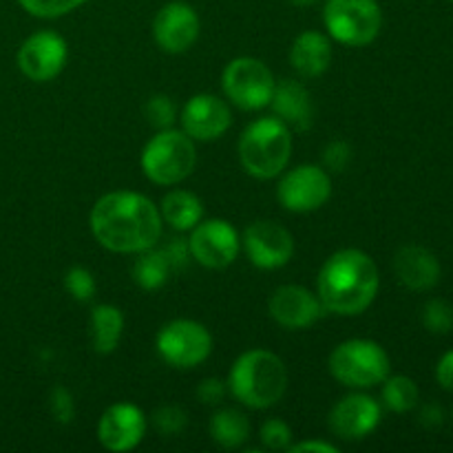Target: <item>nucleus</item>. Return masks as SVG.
Masks as SVG:
<instances>
[{
  "label": "nucleus",
  "mask_w": 453,
  "mask_h": 453,
  "mask_svg": "<svg viewBox=\"0 0 453 453\" xmlns=\"http://www.w3.org/2000/svg\"><path fill=\"white\" fill-rule=\"evenodd\" d=\"M91 233L102 248L122 255H140L157 246L162 215L149 197L131 190H115L96 202Z\"/></svg>",
  "instance_id": "nucleus-1"
},
{
  "label": "nucleus",
  "mask_w": 453,
  "mask_h": 453,
  "mask_svg": "<svg viewBox=\"0 0 453 453\" xmlns=\"http://www.w3.org/2000/svg\"><path fill=\"white\" fill-rule=\"evenodd\" d=\"M379 286L380 277L374 259L357 248H343L327 257L317 279L323 308L341 317L365 312L374 303Z\"/></svg>",
  "instance_id": "nucleus-2"
},
{
  "label": "nucleus",
  "mask_w": 453,
  "mask_h": 453,
  "mask_svg": "<svg viewBox=\"0 0 453 453\" xmlns=\"http://www.w3.org/2000/svg\"><path fill=\"white\" fill-rule=\"evenodd\" d=\"M228 388L233 396L250 410H268L286 394V365L268 349H248L234 361Z\"/></svg>",
  "instance_id": "nucleus-3"
},
{
  "label": "nucleus",
  "mask_w": 453,
  "mask_h": 453,
  "mask_svg": "<svg viewBox=\"0 0 453 453\" xmlns=\"http://www.w3.org/2000/svg\"><path fill=\"white\" fill-rule=\"evenodd\" d=\"M292 153V133L279 118H259L239 140V159L248 175L273 180L286 171Z\"/></svg>",
  "instance_id": "nucleus-4"
},
{
  "label": "nucleus",
  "mask_w": 453,
  "mask_h": 453,
  "mask_svg": "<svg viewBox=\"0 0 453 453\" xmlns=\"http://www.w3.org/2000/svg\"><path fill=\"white\" fill-rule=\"evenodd\" d=\"M197 153L184 131L164 128L142 150V171L153 184L175 186L193 173Z\"/></svg>",
  "instance_id": "nucleus-5"
},
{
  "label": "nucleus",
  "mask_w": 453,
  "mask_h": 453,
  "mask_svg": "<svg viewBox=\"0 0 453 453\" xmlns=\"http://www.w3.org/2000/svg\"><path fill=\"white\" fill-rule=\"evenodd\" d=\"M330 374L348 388H374L389 376V357L376 341H343L330 354Z\"/></svg>",
  "instance_id": "nucleus-6"
},
{
  "label": "nucleus",
  "mask_w": 453,
  "mask_h": 453,
  "mask_svg": "<svg viewBox=\"0 0 453 453\" xmlns=\"http://www.w3.org/2000/svg\"><path fill=\"white\" fill-rule=\"evenodd\" d=\"M326 29L336 42L365 47L383 27V12L376 0H327L323 9Z\"/></svg>",
  "instance_id": "nucleus-7"
},
{
  "label": "nucleus",
  "mask_w": 453,
  "mask_h": 453,
  "mask_svg": "<svg viewBox=\"0 0 453 453\" xmlns=\"http://www.w3.org/2000/svg\"><path fill=\"white\" fill-rule=\"evenodd\" d=\"M221 87L228 100L243 111H259L273 100L274 80L273 71L257 58H234L221 75Z\"/></svg>",
  "instance_id": "nucleus-8"
},
{
  "label": "nucleus",
  "mask_w": 453,
  "mask_h": 453,
  "mask_svg": "<svg viewBox=\"0 0 453 453\" xmlns=\"http://www.w3.org/2000/svg\"><path fill=\"white\" fill-rule=\"evenodd\" d=\"M157 352L168 365L190 370L211 357L212 336L202 323L190 321V319H177L159 330Z\"/></svg>",
  "instance_id": "nucleus-9"
},
{
  "label": "nucleus",
  "mask_w": 453,
  "mask_h": 453,
  "mask_svg": "<svg viewBox=\"0 0 453 453\" xmlns=\"http://www.w3.org/2000/svg\"><path fill=\"white\" fill-rule=\"evenodd\" d=\"M332 181L326 168L303 164L279 180L277 199L290 212H312L319 211L330 199Z\"/></svg>",
  "instance_id": "nucleus-10"
},
{
  "label": "nucleus",
  "mask_w": 453,
  "mask_h": 453,
  "mask_svg": "<svg viewBox=\"0 0 453 453\" xmlns=\"http://www.w3.org/2000/svg\"><path fill=\"white\" fill-rule=\"evenodd\" d=\"M188 248L190 255L199 265L221 270L228 268L237 259L239 250H242V242H239V234L233 228V224L224 219H206L199 221L193 228Z\"/></svg>",
  "instance_id": "nucleus-11"
},
{
  "label": "nucleus",
  "mask_w": 453,
  "mask_h": 453,
  "mask_svg": "<svg viewBox=\"0 0 453 453\" xmlns=\"http://www.w3.org/2000/svg\"><path fill=\"white\" fill-rule=\"evenodd\" d=\"M66 62V42L56 31H38L18 49V66L34 82H49Z\"/></svg>",
  "instance_id": "nucleus-12"
},
{
  "label": "nucleus",
  "mask_w": 453,
  "mask_h": 453,
  "mask_svg": "<svg viewBox=\"0 0 453 453\" xmlns=\"http://www.w3.org/2000/svg\"><path fill=\"white\" fill-rule=\"evenodd\" d=\"M243 248L252 265L261 270H277L295 255V239L274 221H255L243 233Z\"/></svg>",
  "instance_id": "nucleus-13"
},
{
  "label": "nucleus",
  "mask_w": 453,
  "mask_h": 453,
  "mask_svg": "<svg viewBox=\"0 0 453 453\" xmlns=\"http://www.w3.org/2000/svg\"><path fill=\"white\" fill-rule=\"evenodd\" d=\"M146 434V418L140 407L131 403H115L97 423V441L109 451H131Z\"/></svg>",
  "instance_id": "nucleus-14"
},
{
  "label": "nucleus",
  "mask_w": 453,
  "mask_h": 453,
  "mask_svg": "<svg viewBox=\"0 0 453 453\" xmlns=\"http://www.w3.org/2000/svg\"><path fill=\"white\" fill-rule=\"evenodd\" d=\"M270 317L286 330H305L323 317L321 299L303 286H281L268 301Z\"/></svg>",
  "instance_id": "nucleus-15"
},
{
  "label": "nucleus",
  "mask_w": 453,
  "mask_h": 453,
  "mask_svg": "<svg viewBox=\"0 0 453 453\" xmlns=\"http://www.w3.org/2000/svg\"><path fill=\"white\" fill-rule=\"evenodd\" d=\"M199 35V16L190 4L168 3L153 20V38L166 53H184Z\"/></svg>",
  "instance_id": "nucleus-16"
},
{
  "label": "nucleus",
  "mask_w": 453,
  "mask_h": 453,
  "mask_svg": "<svg viewBox=\"0 0 453 453\" xmlns=\"http://www.w3.org/2000/svg\"><path fill=\"white\" fill-rule=\"evenodd\" d=\"M181 127L190 140L211 142L224 135L228 131L230 122V109L221 97L211 96V93H199V96L190 97L181 109Z\"/></svg>",
  "instance_id": "nucleus-17"
},
{
  "label": "nucleus",
  "mask_w": 453,
  "mask_h": 453,
  "mask_svg": "<svg viewBox=\"0 0 453 453\" xmlns=\"http://www.w3.org/2000/svg\"><path fill=\"white\" fill-rule=\"evenodd\" d=\"M380 423V405L365 394L341 398L330 411V429L343 441H361Z\"/></svg>",
  "instance_id": "nucleus-18"
},
{
  "label": "nucleus",
  "mask_w": 453,
  "mask_h": 453,
  "mask_svg": "<svg viewBox=\"0 0 453 453\" xmlns=\"http://www.w3.org/2000/svg\"><path fill=\"white\" fill-rule=\"evenodd\" d=\"M394 273L405 288L425 292L441 281V261L423 246H403L394 257Z\"/></svg>",
  "instance_id": "nucleus-19"
},
{
  "label": "nucleus",
  "mask_w": 453,
  "mask_h": 453,
  "mask_svg": "<svg viewBox=\"0 0 453 453\" xmlns=\"http://www.w3.org/2000/svg\"><path fill=\"white\" fill-rule=\"evenodd\" d=\"M274 115L292 131H308L314 122V106L308 88L296 80H283L270 100Z\"/></svg>",
  "instance_id": "nucleus-20"
},
{
  "label": "nucleus",
  "mask_w": 453,
  "mask_h": 453,
  "mask_svg": "<svg viewBox=\"0 0 453 453\" xmlns=\"http://www.w3.org/2000/svg\"><path fill=\"white\" fill-rule=\"evenodd\" d=\"M332 62L330 38L319 31H303L296 35L290 49V65L303 78H319Z\"/></svg>",
  "instance_id": "nucleus-21"
},
{
  "label": "nucleus",
  "mask_w": 453,
  "mask_h": 453,
  "mask_svg": "<svg viewBox=\"0 0 453 453\" xmlns=\"http://www.w3.org/2000/svg\"><path fill=\"white\" fill-rule=\"evenodd\" d=\"M162 219L175 230H193L203 219V206L188 190H171L162 199Z\"/></svg>",
  "instance_id": "nucleus-22"
},
{
  "label": "nucleus",
  "mask_w": 453,
  "mask_h": 453,
  "mask_svg": "<svg viewBox=\"0 0 453 453\" xmlns=\"http://www.w3.org/2000/svg\"><path fill=\"white\" fill-rule=\"evenodd\" d=\"M124 317L115 305H96L91 312V339L97 354H111L122 339Z\"/></svg>",
  "instance_id": "nucleus-23"
},
{
  "label": "nucleus",
  "mask_w": 453,
  "mask_h": 453,
  "mask_svg": "<svg viewBox=\"0 0 453 453\" xmlns=\"http://www.w3.org/2000/svg\"><path fill=\"white\" fill-rule=\"evenodd\" d=\"M208 432L221 449H239L250 436V425L242 411L226 407L212 416Z\"/></svg>",
  "instance_id": "nucleus-24"
},
{
  "label": "nucleus",
  "mask_w": 453,
  "mask_h": 453,
  "mask_svg": "<svg viewBox=\"0 0 453 453\" xmlns=\"http://www.w3.org/2000/svg\"><path fill=\"white\" fill-rule=\"evenodd\" d=\"M171 264L166 261L164 252L159 248H149V250L140 252V257L133 264V281L142 288V290H159L164 283L168 281L171 274Z\"/></svg>",
  "instance_id": "nucleus-25"
},
{
  "label": "nucleus",
  "mask_w": 453,
  "mask_h": 453,
  "mask_svg": "<svg viewBox=\"0 0 453 453\" xmlns=\"http://www.w3.org/2000/svg\"><path fill=\"white\" fill-rule=\"evenodd\" d=\"M383 405L389 411H396V414H405L411 411L420 401L418 385L410 379V376H392V379L383 380Z\"/></svg>",
  "instance_id": "nucleus-26"
},
{
  "label": "nucleus",
  "mask_w": 453,
  "mask_h": 453,
  "mask_svg": "<svg viewBox=\"0 0 453 453\" xmlns=\"http://www.w3.org/2000/svg\"><path fill=\"white\" fill-rule=\"evenodd\" d=\"M423 326L432 334H449L453 330V305L445 299H432L423 308Z\"/></svg>",
  "instance_id": "nucleus-27"
},
{
  "label": "nucleus",
  "mask_w": 453,
  "mask_h": 453,
  "mask_svg": "<svg viewBox=\"0 0 453 453\" xmlns=\"http://www.w3.org/2000/svg\"><path fill=\"white\" fill-rule=\"evenodd\" d=\"M144 118L150 127L159 128V131H164V128H171L173 122L177 119L175 102H173L168 96H162V93L149 97L144 104Z\"/></svg>",
  "instance_id": "nucleus-28"
},
{
  "label": "nucleus",
  "mask_w": 453,
  "mask_h": 453,
  "mask_svg": "<svg viewBox=\"0 0 453 453\" xmlns=\"http://www.w3.org/2000/svg\"><path fill=\"white\" fill-rule=\"evenodd\" d=\"M18 3L35 18H60L73 9L82 7L88 0H18Z\"/></svg>",
  "instance_id": "nucleus-29"
},
{
  "label": "nucleus",
  "mask_w": 453,
  "mask_h": 453,
  "mask_svg": "<svg viewBox=\"0 0 453 453\" xmlns=\"http://www.w3.org/2000/svg\"><path fill=\"white\" fill-rule=\"evenodd\" d=\"M186 425H188V416H186V411L181 410V407L164 405L159 407V410H155L153 427L157 429L164 438L180 436L186 429Z\"/></svg>",
  "instance_id": "nucleus-30"
},
{
  "label": "nucleus",
  "mask_w": 453,
  "mask_h": 453,
  "mask_svg": "<svg viewBox=\"0 0 453 453\" xmlns=\"http://www.w3.org/2000/svg\"><path fill=\"white\" fill-rule=\"evenodd\" d=\"M65 288L69 290V295L73 296L75 301H82L84 303V301L93 299V295H96L97 290V283L87 268L75 265V268H71L69 273L65 274Z\"/></svg>",
  "instance_id": "nucleus-31"
},
{
  "label": "nucleus",
  "mask_w": 453,
  "mask_h": 453,
  "mask_svg": "<svg viewBox=\"0 0 453 453\" xmlns=\"http://www.w3.org/2000/svg\"><path fill=\"white\" fill-rule=\"evenodd\" d=\"M261 442L273 451H283L292 447V429L281 418H268L261 425Z\"/></svg>",
  "instance_id": "nucleus-32"
},
{
  "label": "nucleus",
  "mask_w": 453,
  "mask_h": 453,
  "mask_svg": "<svg viewBox=\"0 0 453 453\" xmlns=\"http://www.w3.org/2000/svg\"><path fill=\"white\" fill-rule=\"evenodd\" d=\"M352 162V149L345 142H330L323 150V166L327 173H343Z\"/></svg>",
  "instance_id": "nucleus-33"
},
{
  "label": "nucleus",
  "mask_w": 453,
  "mask_h": 453,
  "mask_svg": "<svg viewBox=\"0 0 453 453\" xmlns=\"http://www.w3.org/2000/svg\"><path fill=\"white\" fill-rule=\"evenodd\" d=\"M49 410H51L53 418H56L58 423H71V418H73L75 414L73 398H71V394L66 392L65 388H56L51 392V398H49Z\"/></svg>",
  "instance_id": "nucleus-34"
},
{
  "label": "nucleus",
  "mask_w": 453,
  "mask_h": 453,
  "mask_svg": "<svg viewBox=\"0 0 453 453\" xmlns=\"http://www.w3.org/2000/svg\"><path fill=\"white\" fill-rule=\"evenodd\" d=\"M159 250L164 252V257H166V261L171 264L173 270H181L186 264H188L190 248H188V242H186V239H181V237L168 239V242L164 243Z\"/></svg>",
  "instance_id": "nucleus-35"
},
{
  "label": "nucleus",
  "mask_w": 453,
  "mask_h": 453,
  "mask_svg": "<svg viewBox=\"0 0 453 453\" xmlns=\"http://www.w3.org/2000/svg\"><path fill=\"white\" fill-rule=\"evenodd\" d=\"M226 396V380L203 379L197 388V398L203 405H219Z\"/></svg>",
  "instance_id": "nucleus-36"
},
{
  "label": "nucleus",
  "mask_w": 453,
  "mask_h": 453,
  "mask_svg": "<svg viewBox=\"0 0 453 453\" xmlns=\"http://www.w3.org/2000/svg\"><path fill=\"white\" fill-rule=\"evenodd\" d=\"M436 379H438V383H441L442 389L453 392V349H449V352H447L445 357L438 361Z\"/></svg>",
  "instance_id": "nucleus-37"
},
{
  "label": "nucleus",
  "mask_w": 453,
  "mask_h": 453,
  "mask_svg": "<svg viewBox=\"0 0 453 453\" xmlns=\"http://www.w3.org/2000/svg\"><path fill=\"white\" fill-rule=\"evenodd\" d=\"M442 418H445V416H442V410L438 405H434V403L432 405H425L423 410H420V423H423L425 427H441Z\"/></svg>",
  "instance_id": "nucleus-38"
},
{
  "label": "nucleus",
  "mask_w": 453,
  "mask_h": 453,
  "mask_svg": "<svg viewBox=\"0 0 453 453\" xmlns=\"http://www.w3.org/2000/svg\"><path fill=\"white\" fill-rule=\"evenodd\" d=\"M292 453H301V451H321V453H336L339 447H334L332 442H321V441H305L299 442V445H292L290 449Z\"/></svg>",
  "instance_id": "nucleus-39"
},
{
  "label": "nucleus",
  "mask_w": 453,
  "mask_h": 453,
  "mask_svg": "<svg viewBox=\"0 0 453 453\" xmlns=\"http://www.w3.org/2000/svg\"><path fill=\"white\" fill-rule=\"evenodd\" d=\"M290 4H295V7H310V4L319 3V0H288Z\"/></svg>",
  "instance_id": "nucleus-40"
},
{
  "label": "nucleus",
  "mask_w": 453,
  "mask_h": 453,
  "mask_svg": "<svg viewBox=\"0 0 453 453\" xmlns=\"http://www.w3.org/2000/svg\"><path fill=\"white\" fill-rule=\"evenodd\" d=\"M449 3H453V0H449Z\"/></svg>",
  "instance_id": "nucleus-41"
}]
</instances>
